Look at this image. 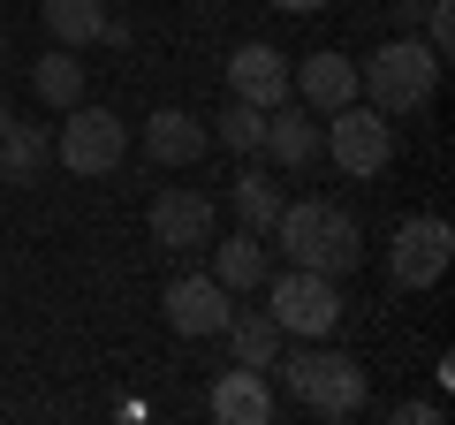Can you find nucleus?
Returning <instances> with one entry per match:
<instances>
[{
  "label": "nucleus",
  "instance_id": "dca6fc26",
  "mask_svg": "<svg viewBox=\"0 0 455 425\" xmlns=\"http://www.w3.org/2000/svg\"><path fill=\"white\" fill-rule=\"evenodd\" d=\"M266 274H274V251H266V236H251V229H235L228 251H212V281H220L228 296L266 289Z\"/></svg>",
  "mask_w": 455,
  "mask_h": 425
},
{
  "label": "nucleus",
  "instance_id": "7ed1b4c3",
  "mask_svg": "<svg viewBox=\"0 0 455 425\" xmlns=\"http://www.w3.org/2000/svg\"><path fill=\"white\" fill-rule=\"evenodd\" d=\"M281 380H289V403L311 418H357L364 410V365L349 349H289Z\"/></svg>",
  "mask_w": 455,
  "mask_h": 425
},
{
  "label": "nucleus",
  "instance_id": "9b49d317",
  "mask_svg": "<svg viewBox=\"0 0 455 425\" xmlns=\"http://www.w3.org/2000/svg\"><path fill=\"white\" fill-rule=\"evenodd\" d=\"M228 99H251V107H281L289 99V61H281L266 38L228 53Z\"/></svg>",
  "mask_w": 455,
  "mask_h": 425
},
{
  "label": "nucleus",
  "instance_id": "4468645a",
  "mask_svg": "<svg viewBox=\"0 0 455 425\" xmlns=\"http://www.w3.org/2000/svg\"><path fill=\"white\" fill-rule=\"evenodd\" d=\"M296 99H304L311 115L349 107V99H357V61H349V53H311V61H296Z\"/></svg>",
  "mask_w": 455,
  "mask_h": 425
},
{
  "label": "nucleus",
  "instance_id": "20e7f679",
  "mask_svg": "<svg viewBox=\"0 0 455 425\" xmlns=\"http://www.w3.org/2000/svg\"><path fill=\"white\" fill-rule=\"evenodd\" d=\"M319 152L341 167V175H387L395 160V122L379 115V107H364V99H349V107H334V115H319Z\"/></svg>",
  "mask_w": 455,
  "mask_h": 425
},
{
  "label": "nucleus",
  "instance_id": "f257e3e1",
  "mask_svg": "<svg viewBox=\"0 0 455 425\" xmlns=\"http://www.w3.org/2000/svg\"><path fill=\"white\" fill-rule=\"evenodd\" d=\"M281 251H289V266H311V274H357L364 259V229H357V212H341L334 197H296V205L274 212V229Z\"/></svg>",
  "mask_w": 455,
  "mask_h": 425
},
{
  "label": "nucleus",
  "instance_id": "412c9836",
  "mask_svg": "<svg viewBox=\"0 0 455 425\" xmlns=\"http://www.w3.org/2000/svg\"><path fill=\"white\" fill-rule=\"evenodd\" d=\"M99 23H107V0H46V31L61 46H92Z\"/></svg>",
  "mask_w": 455,
  "mask_h": 425
},
{
  "label": "nucleus",
  "instance_id": "b1692460",
  "mask_svg": "<svg viewBox=\"0 0 455 425\" xmlns=\"http://www.w3.org/2000/svg\"><path fill=\"white\" fill-rule=\"evenodd\" d=\"M274 8H289V16H311V8H326V0H274Z\"/></svg>",
  "mask_w": 455,
  "mask_h": 425
},
{
  "label": "nucleus",
  "instance_id": "393cba45",
  "mask_svg": "<svg viewBox=\"0 0 455 425\" xmlns=\"http://www.w3.org/2000/svg\"><path fill=\"white\" fill-rule=\"evenodd\" d=\"M8 115H16V107H8V92H0V122H8Z\"/></svg>",
  "mask_w": 455,
  "mask_h": 425
},
{
  "label": "nucleus",
  "instance_id": "ddd939ff",
  "mask_svg": "<svg viewBox=\"0 0 455 425\" xmlns=\"http://www.w3.org/2000/svg\"><path fill=\"white\" fill-rule=\"evenodd\" d=\"M205 145H212V130L197 115H182V107H160L145 122V160L152 167H190V160H205Z\"/></svg>",
  "mask_w": 455,
  "mask_h": 425
},
{
  "label": "nucleus",
  "instance_id": "f3484780",
  "mask_svg": "<svg viewBox=\"0 0 455 425\" xmlns=\"http://www.w3.org/2000/svg\"><path fill=\"white\" fill-rule=\"evenodd\" d=\"M220 334H228V357H235V365H259V373H274L281 342H289L274 311H228V327H220Z\"/></svg>",
  "mask_w": 455,
  "mask_h": 425
},
{
  "label": "nucleus",
  "instance_id": "0eeeda50",
  "mask_svg": "<svg viewBox=\"0 0 455 425\" xmlns=\"http://www.w3.org/2000/svg\"><path fill=\"white\" fill-rule=\"evenodd\" d=\"M448 259H455V229L440 212H410L403 229H395V244H387L395 289H433V281L448 274Z\"/></svg>",
  "mask_w": 455,
  "mask_h": 425
},
{
  "label": "nucleus",
  "instance_id": "39448f33",
  "mask_svg": "<svg viewBox=\"0 0 455 425\" xmlns=\"http://www.w3.org/2000/svg\"><path fill=\"white\" fill-rule=\"evenodd\" d=\"M266 311L281 319V334L319 342V334H334V319H341V281L334 274H311V266L266 274Z\"/></svg>",
  "mask_w": 455,
  "mask_h": 425
},
{
  "label": "nucleus",
  "instance_id": "f03ea898",
  "mask_svg": "<svg viewBox=\"0 0 455 425\" xmlns=\"http://www.w3.org/2000/svg\"><path fill=\"white\" fill-rule=\"evenodd\" d=\"M440 68H448V61H440L425 38H387V46L357 68V99H364V107H379L387 122L395 115H418V107H433Z\"/></svg>",
  "mask_w": 455,
  "mask_h": 425
},
{
  "label": "nucleus",
  "instance_id": "f8f14e48",
  "mask_svg": "<svg viewBox=\"0 0 455 425\" xmlns=\"http://www.w3.org/2000/svg\"><path fill=\"white\" fill-rule=\"evenodd\" d=\"M266 160L289 167V175L319 160V115H311L304 99H281V107H266Z\"/></svg>",
  "mask_w": 455,
  "mask_h": 425
},
{
  "label": "nucleus",
  "instance_id": "9d476101",
  "mask_svg": "<svg viewBox=\"0 0 455 425\" xmlns=\"http://www.w3.org/2000/svg\"><path fill=\"white\" fill-rule=\"evenodd\" d=\"M212 418L220 425H274L281 418V395L259 365H235V373L212 380Z\"/></svg>",
  "mask_w": 455,
  "mask_h": 425
},
{
  "label": "nucleus",
  "instance_id": "5701e85b",
  "mask_svg": "<svg viewBox=\"0 0 455 425\" xmlns=\"http://www.w3.org/2000/svg\"><path fill=\"white\" fill-rule=\"evenodd\" d=\"M387 418H395V425H440V403H433V395H403Z\"/></svg>",
  "mask_w": 455,
  "mask_h": 425
},
{
  "label": "nucleus",
  "instance_id": "2eb2a0df",
  "mask_svg": "<svg viewBox=\"0 0 455 425\" xmlns=\"http://www.w3.org/2000/svg\"><path fill=\"white\" fill-rule=\"evenodd\" d=\"M46 122H0V182H16V190H31L38 175H46Z\"/></svg>",
  "mask_w": 455,
  "mask_h": 425
},
{
  "label": "nucleus",
  "instance_id": "bb28decb",
  "mask_svg": "<svg viewBox=\"0 0 455 425\" xmlns=\"http://www.w3.org/2000/svg\"><path fill=\"white\" fill-rule=\"evenodd\" d=\"M0 53H8V23H0Z\"/></svg>",
  "mask_w": 455,
  "mask_h": 425
},
{
  "label": "nucleus",
  "instance_id": "aec40b11",
  "mask_svg": "<svg viewBox=\"0 0 455 425\" xmlns=\"http://www.w3.org/2000/svg\"><path fill=\"white\" fill-rule=\"evenodd\" d=\"M212 137H220L228 152L259 160V152H266V107H251V99H228V107H220V122H212Z\"/></svg>",
  "mask_w": 455,
  "mask_h": 425
},
{
  "label": "nucleus",
  "instance_id": "a211bd4d",
  "mask_svg": "<svg viewBox=\"0 0 455 425\" xmlns=\"http://www.w3.org/2000/svg\"><path fill=\"white\" fill-rule=\"evenodd\" d=\"M31 92L46 99V107H84V61H76V46H53V53H38V68H31Z\"/></svg>",
  "mask_w": 455,
  "mask_h": 425
},
{
  "label": "nucleus",
  "instance_id": "6e6552de",
  "mask_svg": "<svg viewBox=\"0 0 455 425\" xmlns=\"http://www.w3.org/2000/svg\"><path fill=\"white\" fill-rule=\"evenodd\" d=\"M160 311H167V327H175V334L205 342V334H220V327H228L235 296H228L212 274H175V281H167V296H160Z\"/></svg>",
  "mask_w": 455,
  "mask_h": 425
},
{
  "label": "nucleus",
  "instance_id": "423d86ee",
  "mask_svg": "<svg viewBox=\"0 0 455 425\" xmlns=\"http://www.w3.org/2000/svg\"><path fill=\"white\" fill-rule=\"evenodd\" d=\"M53 160L68 167V175H114V167L130 160V122L114 115V107H68L61 137H53Z\"/></svg>",
  "mask_w": 455,
  "mask_h": 425
},
{
  "label": "nucleus",
  "instance_id": "a878e982",
  "mask_svg": "<svg viewBox=\"0 0 455 425\" xmlns=\"http://www.w3.org/2000/svg\"><path fill=\"white\" fill-rule=\"evenodd\" d=\"M205 8H235V0H205Z\"/></svg>",
  "mask_w": 455,
  "mask_h": 425
},
{
  "label": "nucleus",
  "instance_id": "6ab92c4d",
  "mask_svg": "<svg viewBox=\"0 0 455 425\" xmlns=\"http://www.w3.org/2000/svg\"><path fill=\"white\" fill-rule=\"evenodd\" d=\"M228 197H235V221H243L251 236H266V229H274V212L289 205V197H281V182L266 175V167H243V175L228 182Z\"/></svg>",
  "mask_w": 455,
  "mask_h": 425
},
{
  "label": "nucleus",
  "instance_id": "4be33fe9",
  "mask_svg": "<svg viewBox=\"0 0 455 425\" xmlns=\"http://www.w3.org/2000/svg\"><path fill=\"white\" fill-rule=\"evenodd\" d=\"M448 8H455V0H425V8H418V16H425V46H433L440 61H448V38H455V16H448Z\"/></svg>",
  "mask_w": 455,
  "mask_h": 425
},
{
  "label": "nucleus",
  "instance_id": "1a4fd4ad",
  "mask_svg": "<svg viewBox=\"0 0 455 425\" xmlns=\"http://www.w3.org/2000/svg\"><path fill=\"white\" fill-rule=\"evenodd\" d=\"M145 221H152V244H160V251H205L220 212H212L205 190H160Z\"/></svg>",
  "mask_w": 455,
  "mask_h": 425
}]
</instances>
